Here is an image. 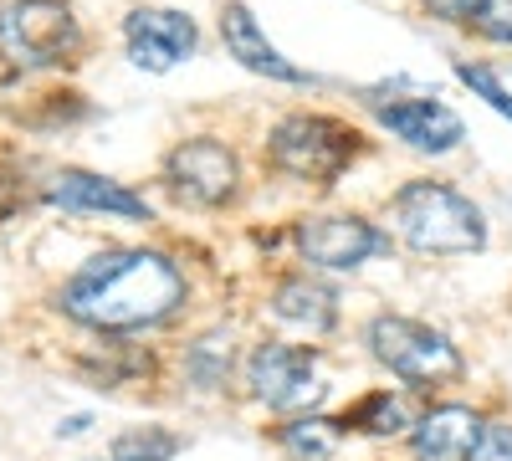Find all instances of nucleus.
<instances>
[{
    "label": "nucleus",
    "instance_id": "7ed1b4c3",
    "mask_svg": "<svg viewBox=\"0 0 512 461\" xmlns=\"http://www.w3.org/2000/svg\"><path fill=\"white\" fill-rule=\"evenodd\" d=\"M359 149H364L359 134L344 118H328V113H292L267 139L272 170L303 185H333L359 159Z\"/></svg>",
    "mask_w": 512,
    "mask_h": 461
},
{
    "label": "nucleus",
    "instance_id": "f8f14e48",
    "mask_svg": "<svg viewBox=\"0 0 512 461\" xmlns=\"http://www.w3.org/2000/svg\"><path fill=\"white\" fill-rule=\"evenodd\" d=\"M221 36H226V52L256 72V77H272V82H313L303 67H292L272 41L262 36V26H256V16L241 6V0H226V11H221Z\"/></svg>",
    "mask_w": 512,
    "mask_h": 461
},
{
    "label": "nucleus",
    "instance_id": "f3484780",
    "mask_svg": "<svg viewBox=\"0 0 512 461\" xmlns=\"http://www.w3.org/2000/svg\"><path fill=\"white\" fill-rule=\"evenodd\" d=\"M185 451V441L164 426H134L113 441V461H175Z\"/></svg>",
    "mask_w": 512,
    "mask_h": 461
},
{
    "label": "nucleus",
    "instance_id": "6ab92c4d",
    "mask_svg": "<svg viewBox=\"0 0 512 461\" xmlns=\"http://www.w3.org/2000/svg\"><path fill=\"white\" fill-rule=\"evenodd\" d=\"M456 77H461L466 88H472L487 108H497L502 118H512V93L497 82V72H492V67H482V62H456Z\"/></svg>",
    "mask_w": 512,
    "mask_h": 461
},
{
    "label": "nucleus",
    "instance_id": "1a4fd4ad",
    "mask_svg": "<svg viewBox=\"0 0 512 461\" xmlns=\"http://www.w3.org/2000/svg\"><path fill=\"white\" fill-rule=\"evenodd\" d=\"M246 385L267 410H297L318 395L313 385V349L297 344H256L246 354Z\"/></svg>",
    "mask_w": 512,
    "mask_h": 461
},
{
    "label": "nucleus",
    "instance_id": "f03ea898",
    "mask_svg": "<svg viewBox=\"0 0 512 461\" xmlns=\"http://www.w3.org/2000/svg\"><path fill=\"white\" fill-rule=\"evenodd\" d=\"M390 216H395L400 241L415 246L420 257H466V251H482L487 241L482 211L441 180H410L395 195Z\"/></svg>",
    "mask_w": 512,
    "mask_h": 461
},
{
    "label": "nucleus",
    "instance_id": "423d86ee",
    "mask_svg": "<svg viewBox=\"0 0 512 461\" xmlns=\"http://www.w3.org/2000/svg\"><path fill=\"white\" fill-rule=\"evenodd\" d=\"M236 180H241V159L231 144L221 139H185L164 154V185L175 200L185 205H226L236 195Z\"/></svg>",
    "mask_w": 512,
    "mask_h": 461
},
{
    "label": "nucleus",
    "instance_id": "5701e85b",
    "mask_svg": "<svg viewBox=\"0 0 512 461\" xmlns=\"http://www.w3.org/2000/svg\"><path fill=\"white\" fill-rule=\"evenodd\" d=\"M57 431H62V436H77V431H88V415H72V421H62Z\"/></svg>",
    "mask_w": 512,
    "mask_h": 461
},
{
    "label": "nucleus",
    "instance_id": "a211bd4d",
    "mask_svg": "<svg viewBox=\"0 0 512 461\" xmlns=\"http://www.w3.org/2000/svg\"><path fill=\"white\" fill-rule=\"evenodd\" d=\"M226 369H231V339H226V333H205V339L190 344L185 374H190L200 390H216V385L226 380Z\"/></svg>",
    "mask_w": 512,
    "mask_h": 461
},
{
    "label": "nucleus",
    "instance_id": "dca6fc26",
    "mask_svg": "<svg viewBox=\"0 0 512 461\" xmlns=\"http://www.w3.org/2000/svg\"><path fill=\"white\" fill-rule=\"evenodd\" d=\"M338 426H344V431H364V436H400L410 421H405V405L390 390H379V395H364Z\"/></svg>",
    "mask_w": 512,
    "mask_h": 461
},
{
    "label": "nucleus",
    "instance_id": "4be33fe9",
    "mask_svg": "<svg viewBox=\"0 0 512 461\" xmlns=\"http://www.w3.org/2000/svg\"><path fill=\"white\" fill-rule=\"evenodd\" d=\"M425 11H431L436 21H451V26H461V21H472L477 16V6L482 0H420Z\"/></svg>",
    "mask_w": 512,
    "mask_h": 461
},
{
    "label": "nucleus",
    "instance_id": "39448f33",
    "mask_svg": "<svg viewBox=\"0 0 512 461\" xmlns=\"http://www.w3.org/2000/svg\"><path fill=\"white\" fill-rule=\"evenodd\" d=\"M82 52V26L67 0H6L0 6V57L21 72L62 67Z\"/></svg>",
    "mask_w": 512,
    "mask_h": 461
},
{
    "label": "nucleus",
    "instance_id": "9b49d317",
    "mask_svg": "<svg viewBox=\"0 0 512 461\" xmlns=\"http://www.w3.org/2000/svg\"><path fill=\"white\" fill-rule=\"evenodd\" d=\"M379 123H384L395 139H405L410 149H420V154H451V149L466 139L461 118H456L446 103H436V98L384 103V108H379Z\"/></svg>",
    "mask_w": 512,
    "mask_h": 461
},
{
    "label": "nucleus",
    "instance_id": "0eeeda50",
    "mask_svg": "<svg viewBox=\"0 0 512 461\" xmlns=\"http://www.w3.org/2000/svg\"><path fill=\"white\" fill-rule=\"evenodd\" d=\"M292 241L303 251V262L328 267V272H354L379 251H390V236L369 226L364 216H303Z\"/></svg>",
    "mask_w": 512,
    "mask_h": 461
},
{
    "label": "nucleus",
    "instance_id": "20e7f679",
    "mask_svg": "<svg viewBox=\"0 0 512 461\" xmlns=\"http://www.w3.org/2000/svg\"><path fill=\"white\" fill-rule=\"evenodd\" d=\"M369 354L390 369L395 380H405L410 390H441V385H456L466 374L461 349L441 328L400 318V313H379L369 323Z\"/></svg>",
    "mask_w": 512,
    "mask_h": 461
},
{
    "label": "nucleus",
    "instance_id": "9d476101",
    "mask_svg": "<svg viewBox=\"0 0 512 461\" xmlns=\"http://www.w3.org/2000/svg\"><path fill=\"white\" fill-rule=\"evenodd\" d=\"M47 205L72 216H123V221H149V200L134 195L118 180L88 175V170H57L47 180Z\"/></svg>",
    "mask_w": 512,
    "mask_h": 461
},
{
    "label": "nucleus",
    "instance_id": "aec40b11",
    "mask_svg": "<svg viewBox=\"0 0 512 461\" xmlns=\"http://www.w3.org/2000/svg\"><path fill=\"white\" fill-rule=\"evenodd\" d=\"M466 461H512V421H482Z\"/></svg>",
    "mask_w": 512,
    "mask_h": 461
},
{
    "label": "nucleus",
    "instance_id": "6e6552de",
    "mask_svg": "<svg viewBox=\"0 0 512 461\" xmlns=\"http://www.w3.org/2000/svg\"><path fill=\"white\" fill-rule=\"evenodd\" d=\"M123 41H128V62L144 72H175L180 62L195 57L200 31L185 11H159V6H139L123 16Z\"/></svg>",
    "mask_w": 512,
    "mask_h": 461
},
{
    "label": "nucleus",
    "instance_id": "ddd939ff",
    "mask_svg": "<svg viewBox=\"0 0 512 461\" xmlns=\"http://www.w3.org/2000/svg\"><path fill=\"white\" fill-rule=\"evenodd\" d=\"M477 431H482V415L472 405H436L415 421L410 456L415 461H466Z\"/></svg>",
    "mask_w": 512,
    "mask_h": 461
},
{
    "label": "nucleus",
    "instance_id": "412c9836",
    "mask_svg": "<svg viewBox=\"0 0 512 461\" xmlns=\"http://www.w3.org/2000/svg\"><path fill=\"white\" fill-rule=\"evenodd\" d=\"M477 31L487 41H497V47H512V0H482L477 6Z\"/></svg>",
    "mask_w": 512,
    "mask_h": 461
},
{
    "label": "nucleus",
    "instance_id": "4468645a",
    "mask_svg": "<svg viewBox=\"0 0 512 461\" xmlns=\"http://www.w3.org/2000/svg\"><path fill=\"white\" fill-rule=\"evenodd\" d=\"M272 313L292 328H308V333H328L338 323V292L313 282V277H287L272 292Z\"/></svg>",
    "mask_w": 512,
    "mask_h": 461
},
{
    "label": "nucleus",
    "instance_id": "2eb2a0df",
    "mask_svg": "<svg viewBox=\"0 0 512 461\" xmlns=\"http://www.w3.org/2000/svg\"><path fill=\"white\" fill-rule=\"evenodd\" d=\"M338 436H344V426L323 421V415H303V421H287V426L277 431V441H282V451H287L292 461H333Z\"/></svg>",
    "mask_w": 512,
    "mask_h": 461
},
{
    "label": "nucleus",
    "instance_id": "f257e3e1",
    "mask_svg": "<svg viewBox=\"0 0 512 461\" xmlns=\"http://www.w3.org/2000/svg\"><path fill=\"white\" fill-rule=\"evenodd\" d=\"M185 303V272L164 251H103L77 267L57 292V308L93 333H134L175 318Z\"/></svg>",
    "mask_w": 512,
    "mask_h": 461
}]
</instances>
